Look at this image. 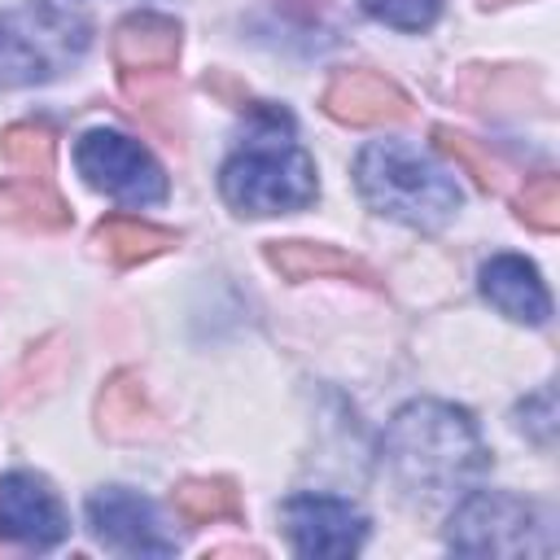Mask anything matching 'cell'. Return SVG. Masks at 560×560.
<instances>
[{"mask_svg":"<svg viewBox=\"0 0 560 560\" xmlns=\"http://www.w3.org/2000/svg\"><path fill=\"white\" fill-rule=\"evenodd\" d=\"M481 293L490 306H499L508 319L516 324H547L551 315V298L547 284L538 276V267L521 254H494L490 262H481Z\"/></svg>","mask_w":560,"mask_h":560,"instance_id":"10","label":"cell"},{"mask_svg":"<svg viewBox=\"0 0 560 560\" xmlns=\"http://www.w3.org/2000/svg\"><path fill=\"white\" fill-rule=\"evenodd\" d=\"M88 52V22L52 0H26L0 13V88L57 79Z\"/></svg>","mask_w":560,"mask_h":560,"instance_id":"4","label":"cell"},{"mask_svg":"<svg viewBox=\"0 0 560 560\" xmlns=\"http://www.w3.org/2000/svg\"><path fill=\"white\" fill-rule=\"evenodd\" d=\"M96 241L105 245V254H109L114 262H140V258H153V254H162L166 245H175V236H171L166 228L127 219V214L101 223V228H96Z\"/></svg>","mask_w":560,"mask_h":560,"instance_id":"14","label":"cell"},{"mask_svg":"<svg viewBox=\"0 0 560 560\" xmlns=\"http://www.w3.org/2000/svg\"><path fill=\"white\" fill-rule=\"evenodd\" d=\"M175 508L192 525H210L219 516H236V490L228 481H184L175 490Z\"/></svg>","mask_w":560,"mask_h":560,"instance_id":"16","label":"cell"},{"mask_svg":"<svg viewBox=\"0 0 560 560\" xmlns=\"http://www.w3.org/2000/svg\"><path fill=\"white\" fill-rule=\"evenodd\" d=\"M179 52V26L158 18V13H140L127 18L114 35V57L127 74H149V70H166Z\"/></svg>","mask_w":560,"mask_h":560,"instance_id":"12","label":"cell"},{"mask_svg":"<svg viewBox=\"0 0 560 560\" xmlns=\"http://www.w3.org/2000/svg\"><path fill=\"white\" fill-rule=\"evenodd\" d=\"M354 184H359V197L376 214L398 219L420 232L451 223L464 201L455 175L429 149H420L411 140L363 144V153L354 158Z\"/></svg>","mask_w":560,"mask_h":560,"instance_id":"3","label":"cell"},{"mask_svg":"<svg viewBox=\"0 0 560 560\" xmlns=\"http://www.w3.org/2000/svg\"><path fill=\"white\" fill-rule=\"evenodd\" d=\"M0 214L4 219H18V223H39V228L66 223L61 197L52 192L48 175H13L0 188Z\"/></svg>","mask_w":560,"mask_h":560,"instance_id":"13","label":"cell"},{"mask_svg":"<svg viewBox=\"0 0 560 560\" xmlns=\"http://www.w3.org/2000/svg\"><path fill=\"white\" fill-rule=\"evenodd\" d=\"M376 22L394 26V31H424L433 26L442 0H359Z\"/></svg>","mask_w":560,"mask_h":560,"instance_id":"18","label":"cell"},{"mask_svg":"<svg viewBox=\"0 0 560 560\" xmlns=\"http://www.w3.org/2000/svg\"><path fill=\"white\" fill-rule=\"evenodd\" d=\"M271 262L284 271V276H332V271H341V276H368L354 258H346V254H337L332 245H306V241H289V245H276L271 249Z\"/></svg>","mask_w":560,"mask_h":560,"instance_id":"15","label":"cell"},{"mask_svg":"<svg viewBox=\"0 0 560 560\" xmlns=\"http://www.w3.org/2000/svg\"><path fill=\"white\" fill-rule=\"evenodd\" d=\"M521 219H529V223L542 228V232L556 228V219H560V192H556V179H551V175H542V179H534V184L525 188V197H521Z\"/></svg>","mask_w":560,"mask_h":560,"instance_id":"19","label":"cell"},{"mask_svg":"<svg viewBox=\"0 0 560 560\" xmlns=\"http://www.w3.org/2000/svg\"><path fill=\"white\" fill-rule=\"evenodd\" d=\"M381 459L394 481L424 499H446L486 472L490 451L464 407L416 398L385 424Z\"/></svg>","mask_w":560,"mask_h":560,"instance_id":"1","label":"cell"},{"mask_svg":"<svg viewBox=\"0 0 560 560\" xmlns=\"http://www.w3.org/2000/svg\"><path fill=\"white\" fill-rule=\"evenodd\" d=\"M446 542L464 556H551V525L538 508L499 490H472L455 512Z\"/></svg>","mask_w":560,"mask_h":560,"instance_id":"5","label":"cell"},{"mask_svg":"<svg viewBox=\"0 0 560 560\" xmlns=\"http://www.w3.org/2000/svg\"><path fill=\"white\" fill-rule=\"evenodd\" d=\"M324 105L332 118L341 122H359V127H372V122H389V118H407V96L376 70H346L328 83L324 92Z\"/></svg>","mask_w":560,"mask_h":560,"instance_id":"11","label":"cell"},{"mask_svg":"<svg viewBox=\"0 0 560 560\" xmlns=\"http://www.w3.org/2000/svg\"><path fill=\"white\" fill-rule=\"evenodd\" d=\"M74 166L92 188H101L105 197H114L122 206H158L166 197L162 166L153 162V153L140 140H131L122 131H109V127L83 131L74 144Z\"/></svg>","mask_w":560,"mask_h":560,"instance_id":"6","label":"cell"},{"mask_svg":"<svg viewBox=\"0 0 560 560\" xmlns=\"http://www.w3.org/2000/svg\"><path fill=\"white\" fill-rule=\"evenodd\" d=\"M88 529L101 547L122 556H175V534L162 512L127 486H105L88 499Z\"/></svg>","mask_w":560,"mask_h":560,"instance_id":"7","label":"cell"},{"mask_svg":"<svg viewBox=\"0 0 560 560\" xmlns=\"http://www.w3.org/2000/svg\"><path fill=\"white\" fill-rule=\"evenodd\" d=\"M249 131L219 171V192L241 214H284L315 201V162L293 140L289 114L271 105L249 109Z\"/></svg>","mask_w":560,"mask_h":560,"instance_id":"2","label":"cell"},{"mask_svg":"<svg viewBox=\"0 0 560 560\" xmlns=\"http://www.w3.org/2000/svg\"><path fill=\"white\" fill-rule=\"evenodd\" d=\"M280 516L298 556H354L368 538V516L337 494H293Z\"/></svg>","mask_w":560,"mask_h":560,"instance_id":"8","label":"cell"},{"mask_svg":"<svg viewBox=\"0 0 560 560\" xmlns=\"http://www.w3.org/2000/svg\"><path fill=\"white\" fill-rule=\"evenodd\" d=\"M66 529H70L66 508L39 472L18 468L0 477V538L31 551H48L66 538Z\"/></svg>","mask_w":560,"mask_h":560,"instance_id":"9","label":"cell"},{"mask_svg":"<svg viewBox=\"0 0 560 560\" xmlns=\"http://www.w3.org/2000/svg\"><path fill=\"white\" fill-rule=\"evenodd\" d=\"M4 158H9L13 175H48L52 140L44 127H9L4 131Z\"/></svg>","mask_w":560,"mask_h":560,"instance_id":"17","label":"cell"}]
</instances>
